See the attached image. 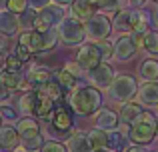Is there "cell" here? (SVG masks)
Segmentation results:
<instances>
[{
	"instance_id": "1",
	"label": "cell",
	"mask_w": 158,
	"mask_h": 152,
	"mask_svg": "<svg viewBox=\"0 0 158 152\" xmlns=\"http://www.w3.org/2000/svg\"><path fill=\"white\" fill-rule=\"evenodd\" d=\"M70 108L82 116L96 114L102 108V94L94 86H76L68 98Z\"/></svg>"
},
{
	"instance_id": "2",
	"label": "cell",
	"mask_w": 158,
	"mask_h": 152,
	"mask_svg": "<svg viewBox=\"0 0 158 152\" xmlns=\"http://www.w3.org/2000/svg\"><path fill=\"white\" fill-rule=\"evenodd\" d=\"M58 42V34L56 28L46 32H38V30H22L18 34V44H22L30 54H40V52L52 50Z\"/></svg>"
},
{
	"instance_id": "3",
	"label": "cell",
	"mask_w": 158,
	"mask_h": 152,
	"mask_svg": "<svg viewBox=\"0 0 158 152\" xmlns=\"http://www.w3.org/2000/svg\"><path fill=\"white\" fill-rule=\"evenodd\" d=\"M156 122L158 118H154L150 112H142L138 116V120L128 128V140L134 146L150 144L156 136Z\"/></svg>"
},
{
	"instance_id": "4",
	"label": "cell",
	"mask_w": 158,
	"mask_h": 152,
	"mask_svg": "<svg viewBox=\"0 0 158 152\" xmlns=\"http://www.w3.org/2000/svg\"><path fill=\"white\" fill-rule=\"evenodd\" d=\"M138 94V82H136L134 76L130 74H120L114 78V82L108 88V98L114 102H120V104H126L132 98Z\"/></svg>"
},
{
	"instance_id": "5",
	"label": "cell",
	"mask_w": 158,
	"mask_h": 152,
	"mask_svg": "<svg viewBox=\"0 0 158 152\" xmlns=\"http://www.w3.org/2000/svg\"><path fill=\"white\" fill-rule=\"evenodd\" d=\"M56 34L58 40L66 44V46H76V44H82L86 38V30H84V24L80 20L72 18V16H64L62 22L56 26Z\"/></svg>"
},
{
	"instance_id": "6",
	"label": "cell",
	"mask_w": 158,
	"mask_h": 152,
	"mask_svg": "<svg viewBox=\"0 0 158 152\" xmlns=\"http://www.w3.org/2000/svg\"><path fill=\"white\" fill-rule=\"evenodd\" d=\"M62 18H64V8L56 6V4H48L46 8L38 10V14H36L34 30H38V32L52 30V28H56L62 22Z\"/></svg>"
},
{
	"instance_id": "7",
	"label": "cell",
	"mask_w": 158,
	"mask_h": 152,
	"mask_svg": "<svg viewBox=\"0 0 158 152\" xmlns=\"http://www.w3.org/2000/svg\"><path fill=\"white\" fill-rule=\"evenodd\" d=\"M84 30H86V38L100 42L106 40L112 32V20L104 14H94L88 22H84Z\"/></svg>"
},
{
	"instance_id": "8",
	"label": "cell",
	"mask_w": 158,
	"mask_h": 152,
	"mask_svg": "<svg viewBox=\"0 0 158 152\" xmlns=\"http://www.w3.org/2000/svg\"><path fill=\"white\" fill-rule=\"evenodd\" d=\"M100 64H102V56L98 52L96 44H82V48L76 54V66L84 72H92Z\"/></svg>"
},
{
	"instance_id": "9",
	"label": "cell",
	"mask_w": 158,
	"mask_h": 152,
	"mask_svg": "<svg viewBox=\"0 0 158 152\" xmlns=\"http://www.w3.org/2000/svg\"><path fill=\"white\" fill-rule=\"evenodd\" d=\"M88 78H90V82H92V86L94 88H98V90H108L110 88V84L114 82V68L110 66V64H106V62H102L100 66H96L92 72H88Z\"/></svg>"
},
{
	"instance_id": "10",
	"label": "cell",
	"mask_w": 158,
	"mask_h": 152,
	"mask_svg": "<svg viewBox=\"0 0 158 152\" xmlns=\"http://www.w3.org/2000/svg\"><path fill=\"white\" fill-rule=\"evenodd\" d=\"M136 52H138V48L132 42L130 34H120V38L114 42V58L120 62H126V60L134 58Z\"/></svg>"
},
{
	"instance_id": "11",
	"label": "cell",
	"mask_w": 158,
	"mask_h": 152,
	"mask_svg": "<svg viewBox=\"0 0 158 152\" xmlns=\"http://www.w3.org/2000/svg\"><path fill=\"white\" fill-rule=\"evenodd\" d=\"M120 120H118V114L110 108H100L96 112V128L104 130V132H114L118 130Z\"/></svg>"
},
{
	"instance_id": "12",
	"label": "cell",
	"mask_w": 158,
	"mask_h": 152,
	"mask_svg": "<svg viewBox=\"0 0 158 152\" xmlns=\"http://www.w3.org/2000/svg\"><path fill=\"white\" fill-rule=\"evenodd\" d=\"M20 30V16L10 10H0V34L4 36H14Z\"/></svg>"
},
{
	"instance_id": "13",
	"label": "cell",
	"mask_w": 158,
	"mask_h": 152,
	"mask_svg": "<svg viewBox=\"0 0 158 152\" xmlns=\"http://www.w3.org/2000/svg\"><path fill=\"white\" fill-rule=\"evenodd\" d=\"M20 146V136L14 126H0V150L14 152Z\"/></svg>"
},
{
	"instance_id": "14",
	"label": "cell",
	"mask_w": 158,
	"mask_h": 152,
	"mask_svg": "<svg viewBox=\"0 0 158 152\" xmlns=\"http://www.w3.org/2000/svg\"><path fill=\"white\" fill-rule=\"evenodd\" d=\"M24 78H26V84L30 86V88L38 90V88H42L46 82L52 80V74H50V70H48L46 66H34V68L28 70V74Z\"/></svg>"
},
{
	"instance_id": "15",
	"label": "cell",
	"mask_w": 158,
	"mask_h": 152,
	"mask_svg": "<svg viewBox=\"0 0 158 152\" xmlns=\"http://www.w3.org/2000/svg\"><path fill=\"white\" fill-rule=\"evenodd\" d=\"M16 132H18L20 138H30V136H36L40 134V124L34 116H24V118H18L16 120Z\"/></svg>"
},
{
	"instance_id": "16",
	"label": "cell",
	"mask_w": 158,
	"mask_h": 152,
	"mask_svg": "<svg viewBox=\"0 0 158 152\" xmlns=\"http://www.w3.org/2000/svg\"><path fill=\"white\" fill-rule=\"evenodd\" d=\"M142 112H144V110H142V106H140V104H136V102H126V104L120 106L118 120L130 128V126L134 124L136 120H138V116H140Z\"/></svg>"
},
{
	"instance_id": "17",
	"label": "cell",
	"mask_w": 158,
	"mask_h": 152,
	"mask_svg": "<svg viewBox=\"0 0 158 152\" xmlns=\"http://www.w3.org/2000/svg\"><path fill=\"white\" fill-rule=\"evenodd\" d=\"M138 100L144 106H158V82H144L138 86Z\"/></svg>"
},
{
	"instance_id": "18",
	"label": "cell",
	"mask_w": 158,
	"mask_h": 152,
	"mask_svg": "<svg viewBox=\"0 0 158 152\" xmlns=\"http://www.w3.org/2000/svg\"><path fill=\"white\" fill-rule=\"evenodd\" d=\"M70 6H72V18L80 20L82 24L88 22V20L94 16V6L88 2V0H74Z\"/></svg>"
},
{
	"instance_id": "19",
	"label": "cell",
	"mask_w": 158,
	"mask_h": 152,
	"mask_svg": "<svg viewBox=\"0 0 158 152\" xmlns=\"http://www.w3.org/2000/svg\"><path fill=\"white\" fill-rule=\"evenodd\" d=\"M50 122H52V128L58 130V132H66V130L72 128V116H70V112H66L64 108H56L52 112L50 116Z\"/></svg>"
},
{
	"instance_id": "20",
	"label": "cell",
	"mask_w": 158,
	"mask_h": 152,
	"mask_svg": "<svg viewBox=\"0 0 158 152\" xmlns=\"http://www.w3.org/2000/svg\"><path fill=\"white\" fill-rule=\"evenodd\" d=\"M66 150H68V152H92V148H90V142H88V136H86V132H74L72 136L68 138Z\"/></svg>"
},
{
	"instance_id": "21",
	"label": "cell",
	"mask_w": 158,
	"mask_h": 152,
	"mask_svg": "<svg viewBox=\"0 0 158 152\" xmlns=\"http://www.w3.org/2000/svg\"><path fill=\"white\" fill-rule=\"evenodd\" d=\"M38 92V90H36ZM52 112H54V102L50 100V98H46V96H42V94H36V106H34V114L36 116H40V118H46V120H50V116H52Z\"/></svg>"
},
{
	"instance_id": "22",
	"label": "cell",
	"mask_w": 158,
	"mask_h": 152,
	"mask_svg": "<svg viewBox=\"0 0 158 152\" xmlns=\"http://www.w3.org/2000/svg\"><path fill=\"white\" fill-rule=\"evenodd\" d=\"M0 82H2L4 86H6L8 90H18V88H24V82H26V78L16 74V72H8V70H2L0 72Z\"/></svg>"
},
{
	"instance_id": "23",
	"label": "cell",
	"mask_w": 158,
	"mask_h": 152,
	"mask_svg": "<svg viewBox=\"0 0 158 152\" xmlns=\"http://www.w3.org/2000/svg\"><path fill=\"white\" fill-rule=\"evenodd\" d=\"M86 136H88V142H90V148L92 150H100V148H106L108 146V132H104L100 128L88 130Z\"/></svg>"
},
{
	"instance_id": "24",
	"label": "cell",
	"mask_w": 158,
	"mask_h": 152,
	"mask_svg": "<svg viewBox=\"0 0 158 152\" xmlns=\"http://www.w3.org/2000/svg\"><path fill=\"white\" fill-rule=\"evenodd\" d=\"M140 76L146 82H156L158 80V60L154 58H146L140 64Z\"/></svg>"
},
{
	"instance_id": "25",
	"label": "cell",
	"mask_w": 158,
	"mask_h": 152,
	"mask_svg": "<svg viewBox=\"0 0 158 152\" xmlns=\"http://www.w3.org/2000/svg\"><path fill=\"white\" fill-rule=\"evenodd\" d=\"M36 90H30V92H26L24 96H20L18 100V106L16 108L20 110V112H24L26 116H34V106H36Z\"/></svg>"
},
{
	"instance_id": "26",
	"label": "cell",
	"mask_w": 158,
	"mask_h": 152,
	"mask_svg": "<svg viewBox=\"0 0 158 152\" xmlns=\"http://www.w3.org/2000/svg\"><path fill=\"white\" fill-rule=\"evenodd\" d=\"M38 92L42 94V96L50 98V100L54 102V100H60V98H62V86L52 78V80H50V82H46L42 88H38Z\"/></svg>"
},
{
	"instance_id": "27",
	"label": "cell",
	"mask_w": 158,
	"mask_h": 152,
	"mask_svg": "<svg viewBox=\"0 0 158 152\" xmlns=\"http://www.w3.org/2000/svg\"><path fill=\"white\" fill-rule=\"evenodd\" d=\"M54 80H56L58 84L62 86V90H64V88H66V90H74V88H76V82H78V80H76V76H74L72 72H68L66 68L58 70Z\"/></svg>"
},
{
	"instance_id": "28",
	"label": "cell",
	"mask_w": 158,
	"mask_h": 152,
	"mask_svg": "<svg viewBox=\"0 0 158 152\" xmlns=\"http://www.w3.org/2000/svg\"><path fill=\"white\" fill-rule=\"evenodd\" d=\"M108 146H110L112 152H122L124 146H126V136L120 130H114V132H108Z\"/></svg>"
},
{
	"instance_id": "29",
	"label": "cell",
	"mask_w": 158,
	"mask_h": 152,
	"mask_svg": "<svg viewBox=\"0 0 158 152\" xmlns=\"http://www.w3.org/2000/svg\"><path fill=\"white\" fill-rule=\"evenodd\" d=\"M42 144H44L42 134H36V136H30V138H20V146H22V150H26V152L40 150Z\"/></svg>"
},
{
	"instance_id": "30",
	"label": "cell",
	"mask_w": 158,
	"mask_h": 152,
	"mask_svg": "<svg viewBox=\"0 0 158 152\" xmlns=\"http://www.w3.org/2000/svg\"><path fill=\"white\" fill-rule=\"evenodd\" d=\"M36 14H38V12H36L34 8H26V10L20 14V28H24V30H34Z\"/></svg>"
},
{
	"instance_id": "31",
	"label": "cell",
	"mask_w": 158,
	"mask_h": 152,
	"mask_svg": "<svg viewBox=\"0 0 158 152\" xmlns=\"http://www.w3.org/2000/svg\"><path fill=\"white\" fill-rule=\"evenodd\" d=\"M126 6V0H100L98 8L102 12H120Z\"/></svg>"
},
{
	"instance_id": "32",
	"label": "cell",
	"mask_w": 158,
	"mask_h": 152,
	"mask_svg": "<svg viewBox=\"0 0 158 152\" xmlns=\"http://www.w3.org/2000/svg\"><path fill=\"white\" fill-rule=\"evenodd\" d=\"M144 48H146V52H150V54H158V32L154 30H148L146 36H144Z\"/></svg>"
},
{
	"instance_id": "33",
	"label": "cell",
	"mask_w": 158,
	"mask_h": 152,
	"mask_svg": "<svg viewBox=\"0 0 158 152\" xmlns=\"http://www.w3.org/2000/svg\"><path fill=\"white\" fill-rule=\"evenodd\" d=\"M96 44V48H98V52H100V56H102V62L104 60H108L110 56H114V44L110 42V40H100V42H94Z\"/></svg>"
},
{
	"instance_id": "34",
	"label": "cell",
	"mask_w": 158,
	"mask_h": 152,
	"mask_svg": "<svg viewBox=\"0 0 158 152\" xmlns=\"http://www.w3.org/2000/svg\"><path fill=\"white\" fill-rule=\"evenodd\" d=\"M0 118H2V120L16 122L18 120V108H16V106H10V104H0Z\"/></svg>"
},
{
	"instance_id": "35",
	"label": "cell",
	"mask_w": 158,
	"mask_h": 152,
	"mask_svg": "<svg viewBox=\"0 0 158 152\" xmlns=\"http://www.w3.org/2000/svg\"><path fill=\"white\" fill-rule=\"evenodd\" d=\"M28 8V0H6V10L14 12V14H22Z\"/></svg>"
},
{
	"instance_id": "36",
	"label": "cell",
	"mask_w": 158,
	"mask_h": 152,
	"mask_svg": "<svg viewBox=\"0 0 158 152\" xmlns=\"http://www.w3.org/2000/svg\"><path fill=\"white\" fill-rule=\"evenodd\" d=\"M20 68H22V62H20V60L16 58L14 54H8L6 58H4V70H8V72H16V74H18Z\"/></svg>"
},
{
	"instance_id": "37",
	"label": "cell",
	"mask_w": 158,
	"mask_h": 152,
	"mask_svg": "<svg viewBox=\"0 0 158 152\" xmlns=\"http://www.w3.org/2000/svg\"><path fill=\"white\" fill-rule=\"evenodd\" d=\"M40 152H68L66 150V146L62 144V142H56V140H48L42 144V148Z\"/></svg>"
},
{
	"instance_id": "38",
	"label": "cell",
	"mask_w": 158,
	"mask_h": 152,
	"mask_svg": "<svg viewBox=\"0 0 158 152\" xmlns=\"http://www.w3.org/2000/svg\"><path fill=\"white\" fill-rule=\"evenodd\" d=\"M12 54H14L22 64H24V62H28V60H30V56H32L30 52H28L26 48L22 46V44H14V50H12Z\"/></svg>"
},
{
	"instance_id": "39",
	"label": "cell",
	"mask_w": 158,
	"mask_h": 152,
	"mask_svg": "<svg viewBox=\"0 0 158 152\" xmlns=\"http://www.w3.org/2000/svg\"><path fill=\"white\" fill-rule=\"evenodd\" d=\"M48 4H52L50 0H28V8H34L36 12L42 10V8H46Z\"/></svg>"
},
{
	"instance_id": "40",
	"label": "cell",
	"mask_w": 158,
	"mask_h": 152,
	"mask_svg": "<svg viewBox=\"0 0 158 152\" xmlns=\"http://www.w3.org/2000/svg\"><path fill=\"white\" fill-rule=\"evenodd\" d=\"M10 96H12V92L6 88V86L0 82V104H4V102H8L10 100Z\"/></svg>"
},
{
	"instance_id": "41",
	"label": "cell",
	"mask_w": 158,
	"mask_h": 152,
	"mask_svg": "<svg viewBox=\"0 0 158 152\" xmlns=\"http://www.w3.org/2000/svg\"><path fill=\"white\" fill-rule=\"evenodd\" d=\"M50 2L56 4V6H62V8H64V6H68V4H72L74 0H50Z\"/></svg>"
},
{
	"instance_id": "42",
	"label": "cell",
	"mask_w": 158,
	"mask_h": 152,
	"mask_svg": "<svg viewBox=\"0 0 158 152\" xmlns=\"http://www.w3.org/2000/svg\"><path fill=\"white\" fill-rule=\"evenodd\" d=\"M124 152H146V150H144L142 146H130V148H126Z\"/></svg>"
},
{
	"instance_id": "43",
	"label": "cell",
	"mask_w": 158,
	"mask_h": 152,
	"mask_svg": "<svg viewBox=\"0 0 158 152\" xmlns=\"http://www.w3.org/2000/svg\"><path fill=\"white\" fill-rule=\"evenodd\" d=\"M88 2H90V4H92V6H94V8H98V4H100V0H88Z\"/></svg>"
},
{
	"instance_id": "44",
	"label": "cell",
	"mask_w": 158,
	"mask_h": 152,
	"mask_svg": "<svg viewBox=\"0 0 158 152\" xmlns=\"http://www.w3.org/2000/svg\"><path fill=\"white\" fill-rule=\"evenodd\" d=\"M92 152H112L110 148H100V150H92Z\"/></svg>"
},
{
	"instance_id": "45",
	"label": "cell",
	"mask_w": 158,
	"mask_h": 152,
	"mask_svg": "<svg viewBox=\"0 0 158 152\" xmlns=\"http://www.w3.org/2000/svg\"><path fill=\"white\" fill-rule=\"evenodd\" d=\"M2 66H4V58H2V54H0V72H2Z\"/></svg>"
},
{
	"instance_id": "46",
	"label": "cell",
	"mask_w": 158,
	"mask_h": 152,
	"mask_svg": "<svg viewBox=\"0 0 158 152\" xmlns=\"http://www.w3.org/2000/svg\"><path fill=\"white\" fill-rule=\"evenodd\" d=\"M132 2H134V4H138V6H140V4H144L146 0H132Z\"/></svg>"
},
{
	"instance_id": "47",
	"label": "cell",
	"mask_w": 158,
	"mask_h": 152,
	"mask_svg": "<svg viewBox=\"0 0 158 152\" xmlns=\"http://www.w3.org/2000/svg\"><path fill=\"white\" fill-rule=\"evenodd\" d=\"M14 152H26V150H22V148H18V150H14Z\"/></svg>"
},
{
	"instance_id": "48",
	"label": "cell",
	"mask_w": 158,
	"mask_h": 152,
	"mask_svg": "<svg viewBox=\"0 0 158 152\" xmlns=\"http://www.w3.org/2000/svg\"><path fill=\"white\" fill-rule=\"evenodd\" d=\"M156 134H158V122H156Z\"/></svg>"
},
{
	"instance_id": "49",
	"label": "cell",
	"mask_w": 158,
	"mask_h": 152,
	"mask_svg": "<svg viewBox=\"0 0 158 152\" xmlns=\"http://www.w3.org/2000/svg\"><path fill=\"white\" fill-rule=\"evenodd\" d=\"M156 22H158V10H156Z\"/></svg>"
},
{
	"instance_id": "50",
	"label": "cell",
	"mask_w": 158,
	"mask_h": 152,
	"mask_svg": "<svg viewBox=\"0 0 158 152\" xmlns=\"http://www.w3.org/2000/svg\"><path fill=\"white\" fill-rule=\"evenodd\" d=\"M2 2H6V0H0V4H2Z\"/></svg>"
},
{
	"instance_id": "51",
	"label": "cell",
	"mask_w": 158,
	"mask_h": 152,
	"mask_svg": "<svg viewBox=\"0 0 158 152\" xmlns=\"http://www.w3.org/2000/svg\"><path fill=\"white\" fill-rule=\"evenodd\" d=\"M0 126H2V118H0Z\"/></svg>"
},
{
	"instance_id": "52",
	"label": "cell",
	"mask_w": 158,
	"mask_h": 152,
	"mask_svg": "<svg viewBox=\"0 0 158 152\" xmlns=\"http://www.w3.org/2000/svg\"><path fill=\"white\" fill-rule=\"evenodd\" d=\"M152 152H158V150H152Z\"/></svg>"
},
{
	"instance_id": "53",
	"label": "cell",
	"mask_w": 158,
	"mask_h": 152,
	"mask_svg": "<svg viewBox=\"0 0 158 152\" xmlns=\"http://www.w3.org/2000/svg\"><path fill=\"white\" fill-rule=\"evenodd\" d=\"M154 2H158V0H154Z\"/></svg>"
}]
</instances>
